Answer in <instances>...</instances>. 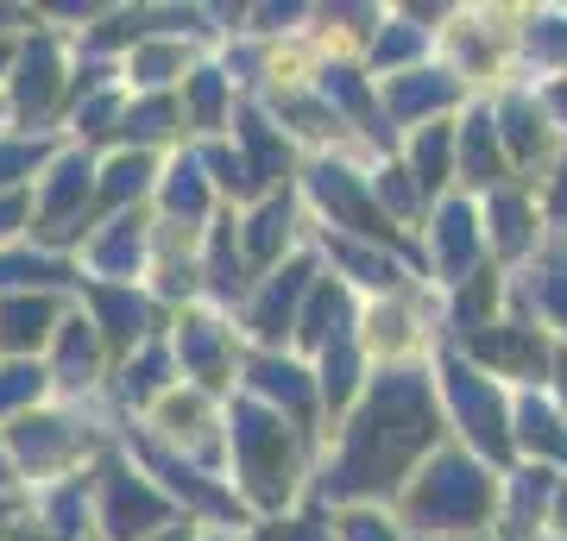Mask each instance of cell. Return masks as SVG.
<instances>
[{
  "label": "cell",
  "instance_id": "4dcf8cb0",
  "mask_svg": "<svg viewBox=\"0 0 567 541\" xmlns=\"http://www.w3.org/2000/svg\"><path fill=\"white\" fill-rule=\"evenodd\" d=\"M32 164H39V145H32V139H7V145H0V183L32 177Z\"/></svg>",
  "mask_w": 567,
  "mask_h": 541
},
{
  "label": "cell",
  "instance_id": "74e56055",
  "mask_svg": "<svg viewBox=\"0 0 567 541\" xmlns=\"http://www.w3.org/2000/svg\"><path fill=\"white\" fill-rule=\"evenodd\" d=\"M215 290H227V296L240 290V259H234V246H227V233L215 240Z\"/></svg>",
  "mask_w": 567,
  "mask_h": 541
},
{
  "label": "cell",
  "instance_id": "603a6c76",
  "mask_svg": "<svg viewBox=\"0 0 567 541\" xmlns=\"http://www.w3.org/2000/svg\"><path fill=\"white\" fill-rule=\"evenodd\" d=\"M177 126V101L171 95H152V101H140V107H126V139H164Z\"/></svg>",
  "mask_w": 567,
  "mask_h": 541
},
{
  "label": "cell",
  "instance_id": "ba28073f",
  "mask_svg": "<svg viewBox=\"0 0 567 541\" xmlns=\"http://www.w3.org/2000/svg\"><path fill=\"white\" fill-rule=\"evenodd\" d=\"M316 196H322V208L341 227H360V233H372V240H385V233H391V227L372 215V201L360 196V183L347 177V170H334V164H322V170H316Z\"/></svg>",
  "mask_w": 567,
  "mask_h": 541
},
{
  "label": "cell",
  "instance_id": "30bf717a",
  "mask_svg": "<svg viewBox=\"0 0 567 541\" xmlns=\"http://www.w3.org/2000/svg\"><path fill=\"white\" fill-rule=\"evenodd\" d=\"M89 302H95L102 334H107V341H121V346H133L145 334V321H152V309H145L133 290H114V283H95V290H89Z\"/></svg>",
  "mask_w": 567,
  "mask_h": 541
},
{
  "label": "cell",
  "instance_id": "f6af8a7d",
  "mask_svg": "<svg viewBox=\"0 0 567 541\" xmlns=\"http://www.w3.org/2000/svg\"><path fill=\"white\" fill-rule=\"evenodd\" d=\"M555 309L567 315V278H555Z\"/></svg>",
  "mask_w": 567,
  "mask_h": 541
},
{
  "label": "cell",
  "instance_id": "f907efd6",
  "mask_svg": "<svg viewBox=\"0 0 567 541\" xmlns=\"http://www.w3.org/2000/svg\"><path fill=\"white\" fill-rule=\"evenodd\" d=\"M561 517H567V503H561Z\"/></svg>",
  "mask_w": 567,
  "mask_h": 541
},
{
  "label": "cell",
  "instance_id": "d6986e66",
  "mask_svg": "<svg viewBox=\"0 0 567 541\" xmlns=\"http://www.w3.org/2000/svg\"><path fill=\"white\" fill-rule=\"evenodd\" d=\"M347 321V296L334 290V283H322V290H309V309H303V341H334Z\"/></svg>",
  "mask_w": 567,
  "mask_h": 541
},
{
  "label": "cell",
  "instance_id": "ffe728a7",
  "mask_svg": "<svg viewBox=\"0 0 567 541\" xmlns=\"http://www.w3.org/2000/svg\"><path fill=\"white\" fill-rule=\"evenodd\" d=\"M133 264H140V227L114 221V233L95 246V271H102V278H133Z\"/></svg>",
  "mask_w": 567,
  "mask_h": 541
},
{
  "label": "cell",
  "instance_id": "7402d4cb",
  "mask_svg": "<svg viewBox=\"0 0 567 541\" xmlns=\"http://www.w3.org/2000/svg\"><path fill=\"white\" fill-rule=\"evenodd\" d=\"M145 177H152V164L140 158V152H126V158H114L102 170V201L107 208H121V201H133L145 189Z\"/></svg>",
  "mask_w": 567,
  "mask_h": 541
},
{
  "label": "cell",
  "instance_id": "60d3db41",
  "mask_svg": "<svg viewBox=\"0 0 567 541\" xmlns=\"http://www.w3.org/2000/svg\"><path fill=\"white\" fill-rule=\"evenodd\" d=\"M145 82H164L171 70H177V51H140V63H133Z\"/></svg>",
  "mask_w": 567,
  "mask_h": 541
},
{
  "label": "cell",
  "instance_id": "8d00e7d4",
  "mask_svg": "<svg viewBox=\"0 0 567 541\" xmlns=\"http://www.w3.org/2000/svg\"><path fill=\"white\" fill-rule=\"evenodd\" d=\"M498 240L524 246V201H517V196H498Z\"/></svg>",
  "mask_w": 567,
  "mask_h": 541
},
{
  "label": "cell",
  "instance_id": "f1b7e54d",
  "mask_svg": "<svg viewBox=\"0 0 567 541\" xmlns=\"http://www.w3.org/2000/svg\"><path fill=\"white\" fill-rule=\"evenodd\" d=\"M189 107H196V121L203 126H221V76H215V70H196V82H189Z\"/></svg>",
  "mask_w": 567,
  "mask_h": 541
},
{
  "label": "cell",
  "instance_id": "b9f144b4",
  "mask_svg": "<svg viewBox=\"0 0 567 541\" xmlns=\"http://www.w3.org/2000/svg\"><path fill=\"white\" fill-rule=\"evenodd\" d=\"M20 221H25V196H0V240L20 233Z\"/></svg>",
  "mask_w": 567,
  "mask_h": 541
},
{
  "label": "cell",
  "instance_id": "1f68e13d",
  "mask_svg": "<svg viewBox=\"0 0 567 541\" xmlns=\"http://www.w3.org/2000/svg\"><path fill=\"white\" fill-rule=\"evenodd\" d=\"M164 384V353H145L140 365H126V397H152Z\"/></svg>",
  "mask_w": 567,
  "mask_h": 541
},
{
  "label": "cell",
  "instance_id": "ee69618b",
  "mask_svg": "<svg viewBox=\"0 0 567 541\" xmlns=\"http://www.w3.org/2000/svg\"><path fill=\"white\" fill-rule=\"evenodd\" d=\"M284 541H322V535H316V522H303V529H290Z\"/></svg>",
  "mask_w": 567,
  "mask_h": 541
},
{
  "label": "cell",
  "instance_id": "9a60e30c",
  "mask_svg": "<svg viewBox=\"0 0 567 541\" xmlns=\"http://www.w3.org/2000/svg\"><path fill=\"white\" fill-rule=\"evenodd\" d=\"M252 384H259L265 397H278L297 422H309V384H303V372H297V365L259 360V365H252Z\"/></svg>",
  "mask_w": 567,
  "mask_h": 541
},
{
  "label": "cell",
  "instance_id": "681fc988",
  "mask_svg": "<svg viewBox=\"0 0 567 541\" xmlns=\"http://www.w3.org/2000/svg\"><path fill=\"white\" fill-rule=\"evenodd\" d=\"M0 20H7V7H0Z\"/></svg>",
  "mask_w": 567,
  "mask_h": 541
},
{
  "label": "cell",
  "instance_id": "52a82bcc",
  "mask_svg": "<svg viewBox=\"0 0 567 541\" xmlns=\"http://www.w3.org/2000/svg\"><path fill=\"white\" fill-rule=\"evenodd\" d=\"M76 454V428L58 416H25L20 428H13V460L32 466V472H51V466H63Z\"/></svg>",
  "mask_w": 567,
  "mask_h": 541
},
{
  "label": "cell",
  "instance_id": "4316f807",
  "mask_svg": "<svg viewBox=\"0 0 567 541\" xmlns=\"http://www.w3.org/2000/svg\"><path fill=\"white\" fill-rule=\"evenodd\" d=\"M39 391H44L39 365H7V372H0V409H20V403L39 397Z\"/></svg>",
  "mask_w": 567,
  "mask_h": 541
},
{
  "label": "cell",
  "instance_id": "484cf974",
  "mask_svg": "<svg viewBox=\"0 0 567 541\" xmlns=\"http://www.w3.org/2000/svg\"><path fill=\"white\" fill-rule=\"evenodd\" d=\"M466 177H473V183H492V177H498V152H492L486 114H480V121H473V133H466Z\"/></svg>",
  "mask_w": 567,
  "mask_h": 541
},
{
  "label": "cell",
  "instance_id": "f35d334b",
  "mask_svg": "<svg viewBox=\"0 0 567 541\" xmlns=\"http://www.w3.org/2000/svg\"><path fill=\"white\" fill-rule=\"evenodd\" d=\"M51 522H58V535H63V541L76 535V522H82V491H76V485H70V491L51 503Z\"/></svg>",
  "mask_w": 567,
  "mask_h": 541
},
{
  "label": "cell",
  "instance_id": "d4e9b609",
  "mask_svg": "<svg viewBox=\"0 0 567 541\" xmlns=\"http://www.w3.org/2000/svg\"><path fill=\"white\" fill-rule=\"evenodd\" d=\"M164 201H171V215H189V221H196V215L208 208L203 170H196V164H177V170H171V189H164Z\"/></svg>",
  "mask_w": 567,
  "mask_h": 541
},
{
  "label": "cell",
  "instance_id": "7dc6e473",
  "mask_svg": "<svg viewBox=\"0 0 567 541\" xmlns=\"http://www.w3.org/2000/svg\"><path fill=\"white\" fill-rule=\"evenodd\" d=\"M0 485H7V460H0Z\"/></svg>",
  "mask_w": 567,
  "mask_h": 541
},
{
  "label": "cell",
  "instance_id": "836d02e7",
  "mask_svg": "<svg viewBox=\"0 0 567 541\" xmlns=\"http://www.w3.org/2000/svg\"><path fill=\"white\" fill-rule=\"evenodd\" d=\"M466 246H473V221H466L461 208H454V215H447V233H442V259H447V271H461Z\"/></svg>",
  "mask_w": 567,
  "mask_h": 541
},
{
  "label": "cell",
  "instance_id": "8992f818",
  "mask_svg": "<svg viewBox=\"0 0 567 541\" xmlns=\"http://www.w3.org/2000/svg\"><path fill=\"white\" fill-rule=\"evenodd\" d=\"M63 89V63H58V44L51 39H32V51L20 58V76H13V101H20L25 121H44L51 101Z\"/></svg>",
  "mask_w": 567,
  "mask_h": 541
},
{
  "label": "cell",
  "instance_id": "bcb514c9",
  "mask_svg": "<svg viewBox=\"0 0 567 541\" xmlns=\"http://www.w3.org/2000/svg\"><path fill=\"white\" fill-rule=\"evenodd\" d=\"M158 541H189V529H171V535H158Z\"/></svg>",
  "mask_w": 567,
  "mask_h": 541
},
{
  "label": "cell",
  "instance_id": "7bdbcfd3",
  "mask_svg": "<svg viewBox=\"0 0 567 541\" xmlns=\"http://www.w3.org/2000/svg\"><path fill=\"white\" fill-rule=\"evenodd\" d=\"M347 535H353V541H391L385 522H372V517H353V522H347Z\"/></svg>",
  "mask_w": 567,
  "mask_h": 541
},
{
  "label": "cell",
  "instance_id": "6da1fadb",
  "mask_svg": "<svg viewBox=\"0 0 567 541\" xmlns=\"http://www.w3.org/2000/svg\"><path fill=\"white\" fill-rule=\"evenodd\" d=\"M429 441H435V403H429L423 378L398 372V378H385L379 391H372V403L360 409V422L347 428L341 466H334L328 491L353 498V491L398 485V472H404Z\"/></svg>",
  "mask_w": 567,
  "mask_h": 541
},
{
  "label": "cell",
  "instance_id": "e575fe53",
  "mask_svg": "<svg viewBox=\"0 0 567 541\" xmlns=\"http://www.w3.org/2000/svg\"><path fill=\"white\" fill-rule=\"evenodd\" d=\"M334 259L353 264V271H360V283H391V278H398V271H391V259H372V252H360V246H341Z\"/></svg>",
  "mask_w": 567,
  "mask_h": 541
},
{
  "label": "cell",
  "instance_id": "3957f363",
  "mask_svg": "<svg viewBox=\"0 0 567 541\" xmlns=\"http://www.w3.org/2000/svg\"><path fill=\"white\" fill-rule=\"evenodd\" d=\"M164 522V498L145 479H133L126 466H107L102 479V529L114 541H140Z\"/></svg>",
  "mask_w": 567,
  "mask_h": 541
},
{
  "label": "cell",
  "instance_id": "f546056e",
  "mask_svg": "<svg viewBox=\"0 0 567 541\" xmlns=\"http://www.w3.org/2000/svg\"><path fill=\"white\" fill-rule=\"evenodd\" d=\"M416 170H423V183H442L447 177V133H442V126L423 133V145H416Z\"/></svg>",
  "mask_w": 567,
  "mask_h": 541
},
{
  "label": "cell",
  "instance_id": "5bb4252c",
  "mask_svg": "<svg viewBox=\"0 0 567 541\" xmlns=\"http://www.w3.org/2000/svg\"><path fill=\"white\" fill-rule=\"evenodd\" d=\"M95 360H102V341H95V321H63V346H58V378L63 384H89V372H95Z\"/></svg>",
  "mask_w": 567,
  "mask_h": 541
},
{
  "label": "cell",
  "instance_id": "2e32d148",
  "mask_svg": "<svg viewBox=\"0 0 567 541\" xmlns=\"http://www.w3.org/2000/svg\"><path fill=\"white\" fill-rule=\"evenodd\" d=\"M140 454L152 460V472H158V479L171 485V491H183L189 503H203V510H227V498H221V491H215V485H203V479H196V472H189L183 460H171V454H158L152 441H140Z\"/></svg>",
  "mask_w": 567,
  "mask_h": 541
},
{
  "label": "cell",
  "instance_id": "5b68a950",
  "mask_svg": "<svg viewBox=\"0 0 567 541\" xmlns=\"http://www.w3.org/2000/svg\"><path fill=\"white\" fill-rule=\"evenodd\" d=\"M447 391H454V403H461V416H466V428H473V441L486 447L492 460H505V416H498V397H492V391L473 378L466 365H447Z\"/></svg>",
  "mask_w": 567,
  "mask_h": 541
},
{
  "label": "cell",
  "instance_id": "c3c4849f",
  "mask_svg": "<svg viewBox=\"0 0 567 541\" xmlns=\"http://www.w3.org/2000/svg\"><path fill=\"white\" fill-rule=\"evenodd\" d=\"M561 378H567V360H561Z\"/></svg>",
  "mask_w": 567,
  "mask_h": 541
},
{
  "label": "cell",
  "instance_id": "ab89813d",
  "mask_svg": "<svg viewBox=\"0 0 567 541\" xmlns=\"http://www.w3.org/2000/svg\"><path fill=\"white\" fill-rule=\"evenodd\" d=\"M511 139H517V152H536V145H543V126H529V107H524V101L511 107Z\"/></svg>",
  "mask_w": 567,
  "mask_h": 541
},
{
  "label": "cell",
  "instance_id": "4fadbf2b",
  "mask_svg": "<svg viewBox=\"0 0 567 541\" xmlns=\"http://www.w3.org/2000/svg\"><path fill=\"white\" fill-rule=\"evenodd\" d=\"M177 353H183V365H189L203 384H221V372H227V341H221V327H215V321H183Z\"/></svg>",
  "mask_w": 567,
  "mask_h": 541
},
{
  "label": "cell",
  "instance_id": "9c48e42d",
  "mask_svg": "<svg viewBox=\"0 0 567 541\" xmlns=\"http://www.w3.org/2000/svg\"><path fill=\"white\" fill-rule=\"evenodd\" d=\"M303 290H309V264H290V271H278V278H271V290L252 302V334H259V341H278L284 321L297 315V296H303Z\"/></svg>",
  "mask_w": 567,
  "mask_h": 541
},
{
  "label": "cell",
  "instance_id": "d590c367",
  "mask_svg": "<svg viewBox=\"0 0 567 541\" xmlns=\"http://www.w3.org/2000/svg\"><path fill=\"white\" fill-rule=\"evenodd\" d=\"M447 82H398L391 89V101H398V114H416V107H429V101H442Z\"/></svg>",
  "mask_w": 567,
  "mask_h": 541
},
{
  "label": "cell",
  "instance_id": "7a4b0ae2",
  "mask_svg": "<svg viewBox=\"0 0 567 541\" xmlns=\"http://www.w3.org/2000/svg\"><path fill=\"white\" fill-rule=\"evenodd\" d=\"M234 454H240V472L252 485V498L278 503L290 491V435H284L278 416H265L252 403L234 409Z\"/></svg>",
  "mask_w": 567,
  "mask_h": 541
},
{
  "label": "cell",
  "instance_id": "8fae6325",
  "mask_svg": "<svg viewBox=\"0 0 567 541\" xmlns=\"http://www.w3.org/2000/svg\"><path fill=\"white\" fill-rule=\"evenodd\" d=\"M51 321H58L51 296H7L0 302V346L25 353V346H39L51 334Z\"/></svg>",
  "mask_w": 567,
  "mask_h": 541
},
{
  "label": "cell",
  "instance_id": "e0dca14e",
  "mask_svg": "<svg viewBox=\"0 0 567 541\" xmlns=\"http://www.w3.org/2000/svg\"><path fill=\"white\" fill-rule=\"evenodd\" d=\"M473 353L486 365H505V372H536L543 365V341L536 334H480Z\"/></svg>",
  "mask_w": 567,
  "mask_h": 541
},
{
  "label": "cell",
  "instance_id": "cb8c5ba5",
  "mask_svg": "<svg viewBox=\"0 0 567 541\" xmlns=\"http://www.w3.org/2000/svg\"><path fill=\"white\" fill-rule=\"evenodd\" d=\"M0 283H39V290H51V283H70V271L58 259H39V252H7L0 259Z\"/></svg>",
  "mask_w": 567,
  "mask_h": 541
},
{
  "label": "cell",
  "instance_id": "816d5d0a",
  "mask_svg": "<svg viewBox=\"0 0 567 541\" xmlns=\"http://www.w3.org/2000/svg\"><path fill=\"white\" fill-rule=\"evenodd\" d=\"M561 101H567V89H561Z\"/></svg>",
  "mask_w": 567,
  "mask_h": 541
},
{
  "label": "cell",
  "instance_id": "d6a6232c",
  "mask_svg": "<svg viewBox=\"0 0 567 541\" xmlns=\"http://www.w3.org/2000/svg\"><path fill=\"white\" fill-rule=\"evenodd\" d=\"M524 435H529V441H543L548 454H567V435L555 428V416H548V409H536V403L524 409Z\"/></svg>",
  "mask_w": 567,
  "mask_h": 541
},
{
  "label": "cell",
  "instance_id": "7c38bea8",
  "mask_svg": "<svg viewBox=\"0 0 567 541\" xmlns=\"http://www.w3.org/2000/svg\"><path fill=\"white\" fill-rule=\"evenodd\" d=\"M95 189V170H89V158H58L51 164V189H44V233H58L63 227V215L70 208H82V196Z\"/></svg>",
  "mask_w": 567,
  "mask_h": 541
},
{
  "label": "cell",
  "instance_id": "44dd1931",
  "mask_svg": "<svg viewBox=\"0 0 567 541\" xmlns=\"http://www.w3.org/2000/svg\"><path fill=\"white\" fill-rule=\"evenodd\" d=\"M284 233H290V201H265L259 215H252V227H246V252H252V259H271V252H278L284 246Z\"/></svg>",
  "mask_w": 567,
  "mask_h": 541
},
{
  "label": "cell",
  "instance_id": "277c9868",
  "mask_svg": "<svg viewBox=\"0 0 567 541\" xmlns=\"http://www.w3.org/2000/svg\"><path fill=\"white\" fill-rule=\"evenodd\" d=\"M480 510H486V479H480L473 466H461V460H435L429 485L416 491V517H429V522H473Z\"/></svg>",
  "mask_w": 567,
  "mask_h": 541
},
{
  "label": "cell",
  "instance_id": "ac0fdd59",
  "mask_svg": "<svg viewBox=\"0 0 567 541\" xmlns=\"http://www.w3.org/2000/svg\"><path fill=\"white\" fill-rule=\"evenodd\" d=\"M240 139H246V152H252V164H246V183H265V177H278L284 170V139H271V126L259 121V114H240Z\"/></svg>",
  "mask_w": 567,
  "mask_h": 541
},
{
  "label": "cell",
  "instance_id": "83f0119b",
  "mask_svg": "<svg viewBox=\"0 0 567 541\" xmlns=\"http://www.w3.org/2000/svg\"><path fill=\"white\" fill-rule=\"evenodd\" d=\"M353 372H360V365H353V353H347V346H328L322 391H328V403H334V409H341V403L353 397Z\"/></svg>",
  "mask_w": 567,
  "mask_h": 541
}]
</instances>
